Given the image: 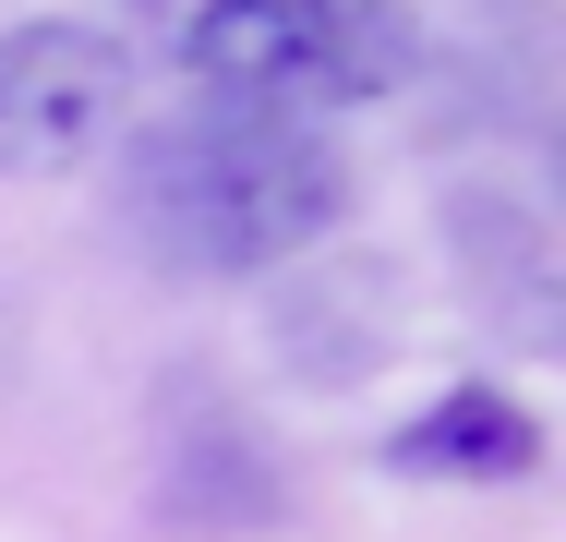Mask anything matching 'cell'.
Returning a JSON list of instances; mask_svg holds the SVG:
<instances>
[{
    "instance_id": "obj_1",
    "label": "cell",
    "mask_w": 566,
    "mask_h": 542,
    "mask_svg": "<svg viewBox=\"0 0 566 542\" xmlns=\"http://www.w3.org/2000/svg\"><path fill=\"white\" fill-rule=\"evenodd\" d=\"M349 217V157L302 108L193 97L120 133V229L169 278H290Z\"/></svg>"
},
{
    "instance_id": "obj_2",
    "label": "cell",
    "mask_w": 566,
    "mask_h": 542,
    "mask_svg": "<svg viewBox=\"0 0 566 542\" xmlns=\"http://www.w3.org/2000/svg\"><path fill=\"white\" fill-rule=\"evenodd\" d=\"M133 37L193 85L241 108H374L422 73V12L410 0H120Z\"/></svg>"
},
{
    "instance_id": "obj_5",
    "label": "cell",
    "mask_w": 566,
    "mask_h": 542,
    "mask_svg": "<svg viewBox=\"0 0 566 542\" xmlns=\"http://www.w3.org/2000/svg\"><path fill=\"white\" fill-rule=\"evenodd\" d=\"M386 470L398 482H531L543 470V423H531V398H506V386H447V398H422L410 423L386 434Z\"/></svg>"
},
{
    "instance_id": "obj_3",
    "label": "cell",
    "mask_w": 566,
    "mask_h": 542,
    "mask_svg": "<svg viewBox=\"0 0 566 542\" xmlns=\"http://www.w3.org/2000/svg\"><path fill=\"white\" fill-rule=\"evenodd\" d=\"M133 133V49L85 12H24L0 37V181H73Z\"/></svg>"
},
{
    "instance_id": "obj_4",
    "label": "cell",
    "mask_w": 566,
    "mask_h": 542,
    "mask_svg": "<svg viewBox=\"0 0 566 542\" xmlns=\"http://www.w3.org/2000/svg\"><path fill=\"white\" fill-rule=\"evenodd\" d=\"M447 253H458V290H470V314H494L518 350H555L566 337V302H555V229L543 206H518V194H447Z\"/></svg>"
}]
</instances>
